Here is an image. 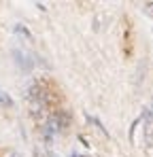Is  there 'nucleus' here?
Listing matches in <instances>:
<instances>
[{
	"instance_id": "f257e3e1",
	"label": "nucleus",
	"mask_w": 153,
	"mask_h": 157,
	"mask_svg": "<svg viewBox=\"0 0 153 157\" xmlns=\"http://www.w3.org/2000/svg\"><path fill=\"white\" fill-rule=\"evenodd\" d=\"M13 57H15V62H17L22 68H26V70H30V68H32V62H28V57H26L19 49H15V51H13Z\"/></svg>"
}]
</instances>
